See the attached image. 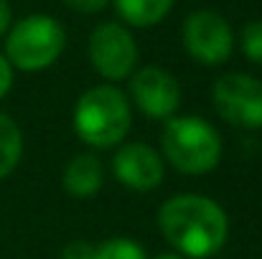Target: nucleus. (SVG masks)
<instances>
[{
  "instance_id": "1",
  "label": "nucleus",
  "mask_w": 262,
  "mask_h": 259,
  "mask_svg": "<svg viewBox=\"0 0 262 259\" xmlns=\"http://www.w3.org/2000/svg\"><path fill=\"white\" fill-rule=\"evenodd\" d=\"M158 226L168 244L186 259L214 257L229 237L224 208L201 193H178L163 201L158 208Z\"/></svg>"
},
{
  "instance_id": "2",
  "label": "nucleus",
  "mask_w": 262,
  "mask_h": 259,
  "mask_svg": "<svg viewBox=\"0 0 262 259\" xmlns=\"http://www.w3.org/2000/svg\"><path fill=\"white\" fill-rule=\"evenodd\" d=\"M133 125L130 99L115 84H99L87 89L74 107V130L79 140L92 148L120 145Z\"/></svg>"
},
{
  "instance_id": "3",
  "label": "nucleus",
  "mask_w": 262,
  "mask_h": 259,
  "mask_svg": "<svg viewBox=\"0 0 262 259\" xmlns=\"http://www.w3.org/2000/svg\"><path fill=\"white\" fill-rule=\"evenodd\" d=\"M161 145L166 160L176 171L186 175H201L214 171L222 158V137L214 125H209L204 117L183 114L171 117L163 125Z\"/></svg>"
},
{
  "instance_id": "4",
  "label": "nucleus",
  "mask_w": 262,
  "mask_h": 259,
  "mask_svg": "<svg viewBox=\"0 0 262 259\" xmlns=\"http://www.w3.org/2000/svg\"><path fill=\"white\" fill-rule=\"evenodd\" d=\"M67 33L64 26L51 15H26L18 20L5 38V59L20 72L49 69L64 51Z\"/></svg>"
},
{
  "instance_id": "5",
  "label": "nucleus",
  "mask_w": 262,
  "mask_h": 259,
  "mask_svg": "<svg viewBox=\"0 0 262 259\" xmlns=\"http://www.w3.org/2000/svg\"><path fill=\"white\" fill-rule=\"evenodd\" d=\"M211 102L222 120L229 125L245 127V130H260L262 127V82L232 72L219 77L211 86Z\"/></svg>"
},
{
  "instance_id": "6",
  "label": "nucleus",
  "mask_w": 262,
  "mask_h": 259,
  "mask_svg": "<svg viewBox=\"0 0 262 259\" xmlns=\"http://www.w3.org/2000/svg\"><path fill=\"white\" fill-rule=\"evenodd\" d=\"M89 61L107 82L130 79L138 64V43L120 23H99L89 36Z\"/></svg>"
},
{
  "instance_id": "7",
  "label": "nucleus",
  "mask_w": 262,
  "mask_h": 259,
  "mask_svg": "<svg viewBox=\"0 0 262 259\" xmlns=\"http://www.w3.org/2000/svg\"><path fill=\"white\" fill-rule=\"evenodd\" d=\"M183 46L204 66L224 64L234 51L232 26L214 10H196L183 20Z\"/></svg>"
},
{
  "instance_id": "8",
  "label": "nucleus",
  "mask_w": 262,
  "mask_h": 259,
  "mask_svg": "<svg viewBox=\"0 0 262 259\" xmlns=\"http://www.w3.org/2000/svg\"><path fill=\"white\" fill-rule=\"evenodd\" d=\"M130 97L138 109L153 120H171L181 104V86L171 72L143 66L130 77Z\"/></svg>"
},
{
  "instance_id": "9",
  "label": "nucleus",
  "mask_w": 262,
  "mask_h": 259,
  "mask_svg": "<svg viewBox=\"0 0 262 259\" xmlns=\"http://www.w3.org/2000/svg\"><path fill=\"white\" fill-rule=\"evenodd\" d=\"M115 178L130 191H153L163 180V160L145 143H127L115 153Z\"/></svg>"
},
{
  "instance_id": "10",
  "label": "nucleus",
  "mask_w": 262,
  "mask_h": 259,
  "mask_svg": "<svg viewBox=\"0 0 262 259\" xmlns=\"http://www.w3.org/2000/svg\"><path fill=\"white\" fill-rule=\"evenodd\" d=\"M61 183H64V191L69 196H74V198H89V196H94L102 188V183H104V168L89 153L77 155V158H72L67 163Z\"/></svg>"
},
{
  "instance_id": "11",
  "label": "nucleus",
  "mask_w": 262,
  "mask_h": 259,
  "mask_svg": "<svg viewBox=\"0 0 262 259\" xmlns=\"http://www.w3.org/2000/svg\"><path fill=\"white\" fill-rule=\"evenodd\" d=\"M115 8L125 23L135 28H148L168 15L173 0H115Z\"/></svg>"
},
{
  "instance_id": "12",
  "label": "nucleus",
  "mask_w": 262,
  "mask_h": 259,
  "mask_svg": "<svg viewBox=\"0 0 262 259\" xmlns=\"http://www.w3.org/2000/svg\"><path fill=\"white\" fill-rule=\"evenodd\" d=\"M23 155V135L20 127L0 112V180L15 171Z\"/></svg>"
},
{
  "instance_id": "13",
  "label": "nucleus",
  "mask_w": 262,
  "mask_h": 259,
  "mask_svg": "<svg viewBox=\"0 0 262 259\" xmlns=\"http://www.w3.org/2000/svg\"><path fill=\"white\" fill-rule=\"evenodd\" d=\"M94 259H148V254L138 242L127 237H112L94 247Z\"/></svg>"
},
{
  "instance_id": "14",
  "label": "nucleus",
  "mask_w": 262,
  "mask_h": 259,
  "mask_svg": "<svg viewBox=\"0 0 262 259\" xmlns=\"http://www.w3.org/2000/svg\"><path fill=\"white\" fill-rule=\"evenodd\" d=\"M242 51L252 64L262 66V20H250L242 28Z\"/></svg>"
},
{
  "instance_id": "15",
  "label": "nucleus",
  "mask_w": 262,
  "mask_h": 259,
  "mask_svg": "<svg viewBox=\"0 0 262 259\" xmlns=\"http://www.w3.org/2000/svg\"><path fill=\"white\" fill-rule=\"evenodd\" d=\"M61 259H94V244L89 242H69L61 252Z\"/></svg>"
},
{
  "instance_id": "16",
  "label": "nucleus",
  "mask_w": 262,
  "mask_h": 259,
  "mask_svg": "<svg viewBox=\"0 0 262 259\" xmlns=\"http://www.w3.org/2000/svg\"><path fill=\"white\" fill-rule=\"evenodd\" d=\"M64 5L77 13H99L110 5V0H64Z\"/></svg>"
},
{
  "instance_id": "17",
  "label": "nucleus",
  "mask_w": 262,
  "mask_h": 259,
  "mask_svg": "<svg viewBox=\"0 0 262 259\" xmlns=\"http://www.w3.org/2000/svg\"><path fill=\"white\" fill-rule=\"evenodd\" d=\"M13 86V66L8 64V59L0 54V99L10 91Z\"/></svg>"
},
{
  "instance_id": "18",
  "label": "nucleus",
  "mask_w": 262,
  "mask_h": 259,
  "mask_svg": "<svg viewBox=\"0 0 262 259\" xmlns=\"http://www.w3.org/2000/svg\"><path fill=\"white\" fill-rule=\"evenodd\" d=\"M10 28V5L8 0H0V36Z\"/></svg>"
},
{
  "instance_id": "19",
  "label": "nucleus",
  "mask_w": 262,
  "mask_h": 259,
  "mask_svg": "<svg viewBox=\"0 0 262 259\" xmlns=\"http://www.w3.org/2000/svg\"><path fill=\"white\" fill-rule=\"evenodd\" d=\"M156 259H186V257H181V254H161V257H156Z\"/></svg>"
}]
</instances>
